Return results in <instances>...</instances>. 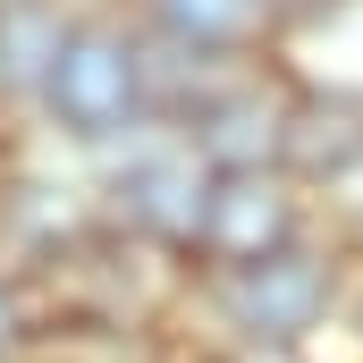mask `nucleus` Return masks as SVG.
Masks as SVG:
<instances>
[{
	"label": "nucleus",
	"mask_w": 363,
	"mask_h": 363,
	"mask_svg": "<svg viewBox=\"0 0 363 363\" xmlns=\"http://www.w3.org/2000/svg\"><path fill=\"white\" fill-rule=\"evenodd\" d=\"M237 321L254 330V347H296L321 313H330V262L321 254H304V245H287L271 262H254V271H237Z\"/></svg>",
	"instance_id": "20e7f679"
},
{
	"label": "nucleus",
	"mask_w": 363,
	"mask_h": 363,
	"mask_svg": "<svg viewBox=\"0 0 363 363\" xmlns=\"http://www.w3.org/2000/svg\"><path fill=\"white\" fill-rule=\"evenodd\" d=\"M287 169H304V178H347V169H363V93H304L296 101Z\"/></svg>",
	"instance_id": "423d86ee"
},
{
	"label": "nucleus",
	"mask_w": 363,
	"mask_h": 363,
	"mask_svg": "<svg viewBox=\"0 0 363 363\" xmlns=\"http://www.w3.org/2000/svg\"><path fill=\"white\" fill-rule=\"evenodd\" d=\"M262 9H287V17H304V9H321V0H262Z\"/></svg>",
	"instance_id": "9b49d317"
},
{
	"label": "nucleus",
	"mask_w": 363,
	"mask_h": 363,
	"mask_svg": "<svg viewBox=\"0 0 363 363\" xmlns=\"http://www.w3.org/2000/svg\"><path fill=\"white\" fill-rule=\"evenodd\" d=\"M237 363H304V355H296V347H245Z\"/></svg>",
	"instance_id": "9d476101"
},
{
	"label": "nucleus",
	"mask_w": 363,
	"mask_h": 363,
	"mask_svg": "<svg viewBox=\"0 0 363 363\" xmlns=\"http://www.w3.org/2000/svg\"><path fill=\"white\" fill-rule=\"evenodd\" d=\"M118 203H127V220L144 228V237H161V245H194L203 237V203H211V178L194 169V152H152V161H135L127 178H118Z\"/></svg>",
	"instance_id": "39448f33"
},
{
	"label": "nucleus",
	"mask_w": 363,
	"mask_h": 363,
	"mask_svg": "<svg viewBox=\"0 0 363 363\" xmlns=\"http://www.w3.org/2000/svg\"><path fill=\"white\" fill-rule=\"evenodd\" d=\"M68 34L60 0H0V85H51Z\"/></svg>",
	"instance_id": "0eeeda50"
},
{
	"label": "nucleus",
	"mask_w": 363,
	"mask_h": 363,
	"mask_svg": "<svg viewBox=\"0 0 363 363\" xmlns=\"http://www.w3.org/2000/svg\"><path fill=\"white\" fill-rule=\"evenodd\" d=\"M43 101L60 110L68 135H110V127L144 101V51H135L110 17H93V26L68 34V51H60V68H51Z\"/></svg>",
	"instance_id": "f257e3e1"
},
{
	"label": "nucleus",
	"mask_w": 363,
	"mask_h": 363,
	"mask_svg": "<svg viewBox=\"0 0 363 363\" xmlns=\"http://www.w3.org/2000/svg\"><path fill=\"white\" fill-rule=\"evenodd\" d=\"M287 127H296V101L279 85H228L211 93V110H194V144L220 178H254L287 161Z\"/></svg>",
	"instance_id": "7ed1b4c3"
},
{
	"label": "nucleus",
	"mask_w": 363,
	"mask_h": 363,
	"mask_svg": "<svg viewBox=\"0 0 363 363\" xmlns=\"http://www.w3.org/2000/svg\"><path fill=\"white\" fill-rule=\"evenodd\" d=\"M17 338H26V313H17V296H9V287H0V355H9V347H17Z\"/></svg>",
	"instance_id": "1a4fd4ad"
},
{
	"label": "nucleus",
	"mask_w": 363,
	"mask_h": 363,
	"mask_svg": "<svg viewBox=\"0 0 363 363\" xmlns=\"http://www.w3.org/2000/svg\"><path fill=\"white\" fill-rule=\"evenodd\" d=\"M161 9V26H169V43L186 51H237L245 34H254V17H262V0H152Z\"/></svg>",
	"instance_id": "6e6552de"
},
{
	"label": "nucleus",
	"mask_w": 363,
	"mask_h": 363,
	"mask_svg": "<svg viewBox=\"0 0 363 363\" xmlns=\"http://www.w3.org/2000/svg\"><path fill=\"white\" fill-rule=\"evenodd\" d=\"M287 237H296V194H287V178H279V169H254V178H211L203 237H194L211 262L254 271V262L287 254Z\"/></svg>",
	"instance_id": "f03ea898"
}]
</instances>
